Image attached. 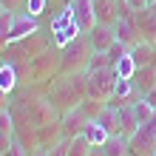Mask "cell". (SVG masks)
<instances>
[{
    "mask_svg": "<svg viewBox=\"0 0 156 156\" xmlns=\"http://www.w3.org/2000/svg\"><path fill=\"white\" fill-rule=\"evenodd\" d=\"M0 3H3L9 12H17V9H23V6H26V0H0Z\"/></svg>",
    "mask_w": 156,
    "mask_h": 156,
    "instance_id": "19",
    "label": "cell"
},
{
    "mask_svg": "<svg viewBox=\"0 0 156 156\" xmlns=\"http://www.w3.org/2000/svg\"><path fill=\"white\" fill-rule=\"evenodd\" d=\"M71 9H74V20L80 23L82 34H88L91 29L97 26V9H94V0H68Z\"/></svg>",
    "mask_w": 156,
    "mask_h": 156,
    "instance_id": "4",
    "label": "cell"
},
{
    "mask_svg": "<svg viewBox=\"0 0 156 156\" xmlns=\"http://www.w3.org/2000/svg\"><path fill=\"white\" fill-rule=\"evenodd\" d=\"M17 82H20V71H17L9 60L0 62V91L3 94H12V91L17 88Z\"/></svg>",
    "mask_w": 156,
    "mask_h": 156,
    "instance_id": "11",
    "label": "cell"
},
{
    "mask_svg": "<svg viewBox=\"0 0 156 156\" xmlns=\"http://www.w3.org/2000/svg\"><path fill=\"white\" fill-rule=\"evenodd\" d=\"M0 111H3V105H0Z\"/></svg>",
    "mask_w": 156,
    "mask_h": 156,
    "instance_id": "26",
    "label": "cell"
},
{
    "mask_svg": "<svg viewBox=\"0 0 156 156\" xmlns=\"http://www.w3.org/2000/svg\"><path fill=\"white\" fill-rule=\"evenodd\" d=\"M12 14L14 12H3L0 14V43L6 45V40H9V29H12Z\"/></svg>",
    "mask_w": 156,
    "mask_h": 156,
    "instance_id": "17",
    "label": "cell"
},
{
    "mask_svg": "<svg viewBox=\"0 0 156 156\" xmlns=\"http://www.w3.org/2000/svg\"><path fill=\"white\" fill-rule=\"evenodd\" d=\"M40 31V17H34L29 12H14L12 14V29H9V40L6 45H12V43H20L26 37H31V34H37Z\"/></svg>",
    "mask_w": 156,
    "mask_h": 156,
    "instance_id": "3",
    "label": "cell"
},
{
    "mask_svg": "<svg viewBox=\"0 0 156 156\" xmlns=\"http://www.w3.org/2000/svg\"><path fill=\"white\" fill-rule=\"evenodd\" d=\"M114 82H116L114 66L85 71V88H88V97L97 99V102H108V99H111V94H114Z\"/></svg>",
    "mask_w": 156,
    "mask_h": 156,
    "instance_id": "2",
    "label": "cell"
},
{
    "mask_svg": "<svg viewBox=\"0 0 156 156\" xmlns=\"http://www.w3.org/2000/svg\"><path fill=\"white\" fill-rule=\"evenodd\" d=\"M91 45L85 40V34L77 37L74 43H68L66 48L60 51V68L66 71V74H82V71L88 68V60H91Z\"/></svg>",
    "mask_w": 156,
    "mask_h": 156,
    "instance_id": "1",
    "label": "cell"
},
{
    "mask_svg": "<svg viewBox=\"0 0 156 156\" xmlns=\"http://www.w3.org/2000/svg\"><path fill=\"white\" fill-rule=\"evenodd\" d=\"M45 9H48V0H26L23 12H29V14H34V17H40Z\"/></svg>",
    "mask_w": 156,
    "mask_h": 156,
    "instance_id": "16",
    "label": "cell"
},
{
    "mask_svg": "<svg viewBox=\"0 0 156 156\" xmlns=\"http://www.w3.org/2000/svg\"><path fill=\"white\" fill-rule=\"evenodd\" d=\"M128 111H131V119L136 122V128H139V125H145L148 119H153V114H156L153 108L148 105V99H145V97L131 99V102H128Z\"/></svg>",
    "mask_w": 156,
    "mask_h": 156,
    "instance_id": "10",
    "label": "cell"
},
{
    "mask_svg": "<svg viewBox=\"0 0 156 156\" xmlns=\"http://www.w3.org/2000/svg\"><path fill=\"white\" fill-rule=\"evenodd\" d=\"M102 153L105 156H131V139L128 136H111L105 145H102Z\"/></svg>",
    "mask_w": 156,
    "mask_h": 156,
    "instance_id": "13",
    "label": "cell"
},
{
    "mask_svg": "<svg viewBox=\"0 0 156 156\" xmlns=\"http://www.w3.org/2000/svg\"><path fill=\"white\" fill-rule=\"evenodd\" d=\"M145 99H148V105H151L153 111H156V85H153V88L148 91V94H145Z\"/></svg>",
    "mask_w": 156,
    "mask_h": 156,
    "instance_id": "20",
    "label": "cell"
},
{
    "mask_svg": "<svg viewBox=\"0 0 156 156\" xmlns=\"http://www.w3.org/2000/svg\"><path fill=\"white\" fill-rule=\"evenodd\" d=\"M3 12H9V9H6V6H3V3H0V14H3Z\"/></svg>",
    "mask_w": 156,
    "mask_h": 156,
    "instance_id": "23",
    "label": "cell"
},
{
    "mask_svg": "<svg viewBox=\"0 0 156 156\" xmlns=\"http://www.w3.org/2000/svg\"><path fill=\"white\" fill-rule=\"evenodd\" d=\"M133 85H136V91H139V97H145L156 85V68L153 66H139L136 74H133Z\"/></svg>",
    "mask_w": 156,
    "mask_h": 156,
    "instance_id": "9",
    "label": "cell"
},
{
    "mask_svg": "<svg viewBox=\"0 0 156 156\" xmlns=\"http://www.w3.org/2000/svg\"><path fill=\"white\" fill-rule=\"evenodd\" d=\"M151 156H156V145H153V151H151Z\"/></svg>",
    "mask_w": 156,
    "mask_h": 156,
    "instance_id": "24",
    "label": "cell"
},
{
    "mask_svg": "<svg viewBox=\"0 0 156 156\" xmlns=\"http://www.w3.org/2000/svg\"><path fill=\"white\" fill-rule=\"evenodd\" d=\"M82 136H85V139L94 145V148H102V145L111 139V133H108V128L99 122V119H91V122L82 128Z\"/></svg>",
    "mask_w": 156,
    "mask_h": 156,
    "instance_id": "7",
    "label": "cell"
},
{
    "mask_svg": "<svg viewBox=\"0 0 156 156\" xmlns=\"http://www.w3.org/2000/svg\"><path fill=\"white\" fill-rule=\"evenodd\" d=\"M133 94H139L136 85H133V80H116L114 82V94H111L108 102H111V105H128Z\"/></svg>",
    "mask_w": 156,
    "mask_h": 156,
    "instance_id": "8",
    "label": "cell"
},
{
    "mask_svg": "<svg viewBox=\"0 0 156 156\" xmlns=\"http://www.w3.org/2000/svg\"><path fill=\"white\" fill-rule=\"evenodd\" d=\"M29 156H48V148H40V145H37V148H31Z\"/></svg>",
    "mask_w": 156,
    "mask_h": 156,
    "instance_id": "21",
    "label": "cell"
},
{
    "mask_svg": "<svg viewBox=\"0 0 156 156\" xmlns=\"http://www.w3.org/2000/svg\"><path fill=\"white\" fill-rule=\"evenodd\" d=\"M131 57L136 60V66H151L156 57V45L148 40H139L136 45H131Z\"/></svg>",
    "mask_w": 156,
    "mask_h": 156,
    "instance_id": "12",
    "label": "cell"
},
{
    "mask_svg": "<svg viewBox=\"0 0 156 156\" xmlns=\"http://www.w3.org/2000/svg\"><path fill=\"white\" fill-rule=\"evenodd\" d=\"M114 34L116 40H122L125 45H136L142 37H139V26H136V17H119V20L114 23Z\"/></svg>",
    "mask_w": 156,
    "mask_h": 156,
    "instance_id": "6",
    "label": "cell"
},
{
    "mask_svg": "<svg viewBox=\"0 0 156 156\" xmlns=\"http://www.w3.org/2000/svg\"><path fill=\"white\" fill-rule=\"evenodd\" d=\"M0 51H3V43H0Z\"/></svg>",
    "mask_w": 156,
    "mask_h": 156,
    "instance_id": "25",
    "label": "cell"
},
{
    "mask_svg": "<svg viewBox=\"0 0 156 156\" xmlns=\"http://www.w3.org/2000/svg\"><path fill=\"white\" fill-rule=\"evenodd\" d=\"M136 60L131 57V51L128 54H122L116 62H114V74H116V80H133V74H136Z\"/></svg>",
    "mask_w": 156,
    "mask_h": 156,
    "instance_id": "14",
    "label": "cell"
},
{
    "mask_svg": "<svg viewBox=\"0 0 156 156\" xmlns=\"http://www.w3.org/2000/svg\"><path fill=\"white\" fill-rule=\"evenodd\" d=\"M88 156H105V153H102V148H91V153H88Z\"/></svg>",
    "mask_w": 156,
    "mask_h": 156,
    "instance_id": "22",
    "label": "cell"
},
{
    "mask_svg": "<svg viewBox=\"0 0 156 156\" xmlns=\"http://www.w3.org/2000/svg\"><path fill=\"white\" fill-rule=\"evenodd\" d=\"M62 3H68V0H62Z\"/></svg>",
    "mask_w": 156,
    "mask_h": 156,
    "instance_id": "27",
    "label": "cell"
},
{
    "mask_svg": "<svg viewBox=\"0 0 156 156\" xmlns=\"http://www.w3.org/2000/svg\"><path fill=\"white\" fill-rule=\"evenodd\" d=\"M151 3H153V0H128V6H131L133 12H145Z\"/></svg>",
    "mask_w": 156,
    "mask_h": 156,
    "instance_id": "18",
    "label": "cell"
},
{
    "mask_svg": "<svg viewBox=\"0 0 156 156\" xmlns=\"http://www.w3.org/2000/svg\"><path fill=\"white\" fill-rule=\"evenodd\" d=\"M85 40H88V45H91V51H108V48L114 45V40H116L114 26H102V23H97L94 29L85 34Z\"/></svg>",
    "mask_w": 156,
    "mask_h": 156,
    "instance_id": "5",
    "label": "cell"
},
{
    "mask_svg": "<svg viewBox=\"0 0 156 156\" xmlns=\"http://www.w3.org/2000/svg\"><path fill=\"white\" fill-rule=\"evenodd\" d=\"M91 148H94V145H91L85 136H74V139H68V156H88L91 153Z\"/></svg>",
    "mask_w": 156,
    "mask_h": 156,
    "instance_id": "15",
    "label": "cell"
}]
</instances>
